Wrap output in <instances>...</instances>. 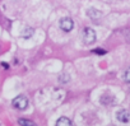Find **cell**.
<instances>
[{"instance_id": "6da1fadb", "label": "cell", "mask_w": 130, "mask_h": 126, "mask_svg": "<svg viewBox=\"0 0 130 126\" xmlns=\"http://www.w3.org/2000/svg\"><path fill=\"white\" fill-rule=\"evenodd\" d=\"M12 104H13L14 108L23 111V110H26V108L28 107V99H27L26 96H18V97H15V98L13 99Z\"/></svg>"}, {"instance_id": "7a4b0ae2", "label": "cell", "mask_w": 130, "mask_h": 126, "mask_svg": "<svg viewBox=\"0 0 130 126\" xmlns=\"http://www.w3.org/2000/svg\"><path fill=\"white\" fill-rule=\"evenodd\" d=\"M83 41H84L86 45H92L96 41V32L92 28L86 27L84 31H83Z\"/></svg>"}, {"instance_id": "3957f363", "label": "cell", "mask_w": 130, "mask_h": 126, "mask_svg": "<svg viewBox=\"0 0 130 126\" xmlns=\"http://www.w3.org/2000/svg\"><path fill=\"white\" fill-rule=\"evenodd\" d=\"M59 26H60V28H61L64 32H70V31L74 28V22H73L72 18L65 17V18H61V19H60Z\"/></svg>"}, {"instance_id": "277c9868", "label": "cell", "mask_w": 130, "mask_h": 126, "mask_svg": "<svg viewBox=\"0 0 130 126\" xmlns=\"http://www.w3.org/2000/svg\"><path fill=\"white\" fill-rule=\"evenodd\" d=\"M116 118H117L120 122L126 123V122H129V120H130V113H129V111H126V110H120V111L116 113Z\"/></svg>"}, {"instance_id": "5b68a950", "label": "cell", "mask_w": 130, "mask_h": 126, "mask_svg": "<svg viewBox=\"0 0 130 126\" xmlns=\"http://www.w3.org/2000/svg\"><path fill=\"white\" fill-rule=\"evenodd\" d=\"M87 15H88L91 19L96 21V19H98V18H101V17H102V13H101L100 10L94 9V8H91V9H88V10H87Z\"/></svg>"}, {"instance_id": "8992f818", "label": "cell", "mask_w": 130, "mask_h": 126, "mask_svg": "<svg viewBox=\"0 0 130 126\" xmlns=\"http://www.w3.org/2000/svg\"><path fill=\"white\" fill-rule=\"evenodd\" d=\"M70 125H72V121L68 117H60L56 121V126H70Z\"/></svg>"}, {"instance_id": "52a82bcc", "label": "cell", "mask_w": 130, "mask_h": 126, "mask_svg": "<svg viewBox=\"0 0 130 126\" xmlns=\"http://www.w3.org/2000/svg\"><path fill=\"white\" fill-rule=\"evenodd\" d=\"M18 125L19 126H36V123L33 121H29V120H26V118L18 120Z\"/></svg>"}, {"instance_id": "ba28073f", "label": "cell", "mask_w": 130, "mask_h": 126, "mask_svg": "<svg viewBox=\"0 0 130 126\" xmlns=\"http://www.w3.org/2000/svg\"><path fill=\"white\" fill-rule=\"evenodd\" d=\"M32 34H33V29L29 28V27H26V28H24V32L22 33V36H23L24 38H29Z\"/></svg>"}, {"instance_id": "9c48e42d", "label": "cell", "mask_w": 130, "mask_h": 126, "mask_svg": "<svg viewBox=\"0 0 130 126\" xmlns=\"http://www.w3.org/2000/svg\"><path fill=\"white\" fill-rule=\"evenodd\" d=\"M124 80L126 83H130V68L125 70V73H124Z\"/></svg>"}, {"instance_id": "30bf717a", "label": "cell", "mask_w": 130, "mask_h": 126, "mask_svg": "<svg viewBox=\"0 0 130 126\" xmlns=\"http://www.w3.org/2000/svg\"><path fill=\"white\" fill-rule=\"evenodd\" d=\"M93 52H94V53H98V55H105V53H106V51H105V50H100V48L93 50Z\"/></svg>"}, {"instance_id": "8fae6325", "label": "cell", "mask_w": 130, "mask_h": 126, "mask_svg": "<svg viewBox=\"0 0 130 126\" xmlns=\"http://www.w3.org/2000/svg\"><path fill=\"white\" fill-rule=\"evenodd\" d=\"M2 66H3V68H5V69H9V65H8V64H5V62H2Z\"/></svg>"}]
</instances>
